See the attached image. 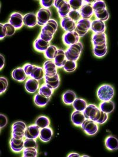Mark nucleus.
<instances>
[{"mask_svg": "<svg viewBox=\"0 0 118 157\" xmlns=\"http://www.w3.org/2000/svg\"><path fill=\"white\" fill-rule=\"evenodd\" d=\"M83 45L81 41L67 47L65 50V54L67 60L77 61L81 57Z\"/></svg>", "mask_w": 118, "mask_h": 157, "instance_id": "obj_1", "label": "nucleus"}, {"mask_svg": "<svg viewBox=\"0 0 118 157\" xmlns=\"http://www.w3.org/2000/svg\"><path fill=\"white\" fill-rule=\"evenodd\" d=\"M96 95L100 101H110L115 95L114 88L109 84H103L98 88Z\"/></svg>", "mask_w": 118, "mask_h": 157, "instance_id": "obj_2", "label": "nucleus"}, {"mask_svg": "<svg viewBox=\"0 0 118 157\" xmlns=\"http://www.w3.org/2000/svg\"><path fill=\"white\" fill-rule=\"evenodd\" d=\"M101 111L95 104H88L87 107L83 111V114L86 119L92 120L93 121L97 122L101 116Z\"/></svg>", "mask_w": 118, "mask_h": 157, "instance_id": "obj_3", "label": "nucleus"}, {"mask_svg": "<svg viewBox=\"0 0 118 157\" xmlns=\"http://www.w3.org/2000/svg\"><path fill=\"white\" fill-rule=\"evenodd\" d=\"M91 24V20L81 18L79 21L76 22V27L75 29V31L81 38L83 37L90 30Z\"/></svg>", "mask_w": 118, "mask_h": 157, "instance_id": "obj_4", "label": "nucleus"}, {"mask_svg": "<svg viewBox=\"0 0 118 157\" xmlns=\"http://www.w3.org/2000/svg\"><path fill=\"white\" fill-rule=\"evenodd\" d=\"M37 25L40 27H43L52 19V11L50 9L40 8L37 13Z\"/></svg>", "mask_w": 118, "mask_h": 157, "instance_id": "obj_5", "label": "nucleus"}, {"mask_svg": "<svg viewBox=\"0 0 118 157\" xmlns=\"http://www.w3.org/2000/svg\"><path fill=\"white\" fill-rule=\"evenodd\" d=\"M81 128L88 136L96 135L99 131V124L92 120L86 119L81 125Z\"/></svg>", "mask_w": 118, "mask_h": 157, "instance_id": "obj_6", "label": "nucleus"}, {"mask_svg": "<svg viewBox=\"0 0 118 157\" xmlns=\"http://www.w3.org/2000/svg\"><path fill=\"white\" fill-rule=\"evenodd\" d=\"M80 39L81 37L75 31L65 32L62 36L63 43L68 47L76 43L79 42Z\"/></svg>", "mask_w": 118, "mask_h": 157, "instance_id": "obj_7", "label": "nucleus"}, {"mask_svg": "<svg viewBox=\"0 0 118 157\" xmlns=\"http://www.w3.org/2000/svg\"><path fill=\"white\" fill-rule=\"evenodd\" d=\"M8 22L14 27L16 29H20L24 26V16L18 12L13 13L10 15Z\"/></svg>", "mask_w": 118, "mask_h": 157, "instance_id": "obj_8", "label": "nucleus"}, {"mask_svg": "<svg viewBox=\"0 0 118 157\" xmlns=\"http://www.w3.org/2000/svg\"><path fill=\"white\" fill-rule=\"evenodd\" d=\"M43 68L45 72V76L53 77L58 74V68L53 60H47L43 64Z\"/></svg>", "mask_w": 118, "mask_h": 157, "instance_id": "obj_9", "label": "nucleus"}, {"mask_svg": "<svg viewBox=\"0 0 118 157\" xmlns=\"http://www.w3.org/2000/svg\"><path fill=\"white\" fill-rule=\"evenodd\" d=\"M40 86V82L37 79L29 77L25 81L24 87L27 93L34 94L38 91Z\"/></svg>", "mask_w": 118, "mask_h": 157, "instance_id": "obj_10", "label": "nucleus"}, {"mask_svg": "<svg viewBox=\"0 0 118 157\" xmlns=\"http://www.w3.org/2000/svg\"><path fill=\"white\" fill-rule=\"evenodd\" d=\"M10 147L11 151L17 154L22 152L24 149V138L15 139L11 137L10 141Z\"/></svg>", "mask_w": 118, "mask_h": 157, "instance_id": "obj_11", "label": "nucleus"}, {"mask_svg": "<svg viewBox=\"0 0 118 157\" xmlns=\"http://www.w3.org/2000/svg\"><path fill=\"white\" fill-rule=\"evenodd\" d=\"M40 129H41L35 124L30 125L29 126H27L25 131L24 138L37 140L38 138H39Z\"/></svg>", "mask_w": 118, "mask_h": 157, "instance_id": "obj_12", "label": "nucleus"}, {"mask_svg": "<svg viewBox=\"0 0 118 157\" xmlns=\"http://www.w3.org/2000/svg\"><path fill=\"white\" fill-rule=\"evenodd\" d=\"M106 29V26L104 22L97 19H95L92 21L90 31L93 32V34L105 33Z\"/></svg>", "mask_w": 118, "mask_h": 157, "instance_id": "obj_13", "label": "nucleus"}, {"mask_svg": "<svg viewBox=\"0 0 118 157\" xmlns=\"http://www.w3.org/2000/svg\"><path fill=\"white\" fill-rule=\"evenodd\" d=\"M60 26L65 32L75 31L76 22L72 20L70 17H66L60 20Z\"/></svg>", "mask_w": 118, "mask_h": 157, "instance_id": "obj_14", "label": "nucleus"}, {"mask_svg": "<svg viewBox=\"0 0 118 157\" xmlns=\"http://www.w3.org/2000/svg\"><path fill=\"white\" fill-rule=\"evenodd\" d=\"M108 39L106 33L93 34L91 42L93 46H100L108 44Z\"/></svg>", "mask_w": 118, "mask_h": 157, "instance_id": "obj_15", "label": "nucleus"}, {"mask_svg": "<svg viewBox=\"0 0 118 157\" xmlns=\"http://www.w3.org/2000/svg\"><path fill=\"white\" fill-rule=\"evenodd\" d=\"M86 120L83 112L74 110L71 115V121L76 127H81L83 122Z\"/></svg>", "mask_w": 118, "mask_h": 157, "instance_id": "obj_16", "label": "nucleus"}, {"mask_svg": "<svg viewBox=\"0 0 118 157\" xmlns=\"http://www.w3.org/2000/svg\"><path fill=\"white\" fill-rule=\"evenodd\" d=\"M50 45V43L37 37L33 43V48L38 52L44 53Z\"/></svg>", "mask_w": 118, "mask_h": 157, "instance_id": "obj_17", "label": "nucleus"}, {"mask_svg": "<svg viewBox=\"0 0 118 157\" xmlns=\"http://www.w3.org/2000/svg\"><path fill=\"white\" fill-rule=\"evenodd\" d=\"M37 15L34 13H29L24 15V25L29 28L35 27L37 25Z\"/></svg>", "mask_w": 118, "mask_h": 157, "instance_id": "obj_18", "label": "nucleus"}, {"mask_svg": "<svg viewBox=\"0 0 118 157\" xmlns=\"http://www.w3.org/2000/svg\"><path fill=\"white\" fill-rule=\"evenodd\" d=\"M11 77L15 81L19 82L26 81L28 77L22 67H18L14 69L11 72Z\"/></svg>", "mask_w": 118, "mask_h": 157, "instance_id": "obj_19", "label": "nucleus"}, {"mask_svg": "<svg viewBox=\"0 0 118 157\" xmlns=\"http://www.w3.org/2000/svg\"><path fill=\"white\" fill-rule=\"evenodd\" d=\"M44 84L49 86L54 90L57 89L60 85V77L59 74L53 77H48L45 76L44 78Z\"/></svg>", "mask_w": 118, "mask_h": 157, "instance_id": "obj_20", "label": "nucleus"}, {"mask_svg": "<svg viewBox=\"0 0 118 157\" xmlns=\"http://www.w3.org/2000/svg\"><path fill=\"white\" fill-rule=\"evenodd\" d=\"M53 134V130L50 127L41 129L38 138L43 143H48L52 140Z\"/></svg>", "mask_w": 118, "mask_h": 157, "instance_id": "obj_21", "label": "nucleus"}, {"mask_svg": "<svg viewBox=\"0 0 118 157\" xmlns=\"http://www.w3.org/2000/svg\"><path fill=\"white\" fill-rule=\"evenodd\" d=\"M79 11L81 15V18L90 20V18H92V17L95 14V12L92 4H84Z\"/></svg>", "mask_w": 118, "mask_h": 157, "instance_id": "obj_22", "label": "nucleus"}, {"mask_svg": "<svg viewBox=\"0 0 118 157\" xmlns=\"http://www.w3.org/2000/svg\"><path fill=\"white\" fill-rule=\"evenodd\" d=\"M53 61L58 68H63L67 61L65 51L63 49L59 48L57 54Z\"/></svg>", "mask_w": 118, "mask_h": 157, "instance_id": "obj_23", "label": "nucleus"}, {"mask_svg": "<svg viewBox=\"0 0 118 157\" xmlns=\"http://www.w3.org/2000/svg\"><path fill=\"white\" fill-rule=\"evenodd\" d=\"M99 108L101 111L108 114L112 113L115 108V104L112 100L106 101H101L99 104Z\"/></svg>", "mask_w": 118, "mask_h": 157, "instance_id": "obj_24", "label": "nucleus"}, {"mask_svg": "<svg viewBox=\"0 0 118 157\" xmlns=\"http://www.w3.org/2000/svg\"><path fill=\"white\" fill-rule=\"evenodd\" d=\"M106 148L109 151L118 150V139L113 136H108L104 141Z\"/></svg>", "mask_w": 118, "mask_h": 157, "instance_id": "obj_25", "label": "nucleus"}, {"mask_svg": "<svg viewBox=\"0 0 118 157\" xmlns=\"http://www.w3.org/2000/svg\"><path fill=\"white\" fill-rule=\"evenodd\" d=\"M50 100V98L45 97L40 93L36 94L34 96V102L35 105L38 107L43 108L45 107L49 102Z\"/></svg>", "mask_w": 118, "mask_h": 157, "instance_id": "obj_26", "label": "nucleus"}, {"mask_svg": "<svg viewBox=\"0 0 118 157\" xmlns=\"http://www.w3.org/2000/svg\"><path fill=\"white\" fill-rule=\"evenodd\" d=\"M77 98L76 93L72 90H67L62 95V101L67 105H71Z\"/></svg>", "mask_w": 118, "mask_h": 157, "instance_id": "obj_27", "label": "nucleus"}, {"mask_svg": "<svg viewBox=\"0 0 118 157\" xmlns=\"http://www.w3.org/2000/svg\"><path fill=\"white\" fill-rule=\"evenodd\" d=\"M58 50L59 48L56 46L50 45L43 53L44 57L47 60H54L57 54Z\"/></svg>", "mask_w": 118, "mask_h": 157, "instance_id": "obj_28", "label": "nucleus"}, {"mask_svg": "<svg viewBox=\"0 0 118 157\" xmlns=\"http://www.w3.org/2000/svg\"><path fill=\"white\" fill-rule=\"evenodd\" d=\"M34 124L40 129L50 127V120L49 117L45 115H40L36 119Z\"/></svg>", "mask_w": 118, "mask_h": 157, "instance_id": "obj_29", "label": "nucleus"}, {"mask_svg": "<svg viewBox=\"0 0 118 157\" xmlns=\"http://www.w3.org/2000/svg\"><path fill=\"white\" fill-rule=\"evenodd\" d=\"M27 127V126L26 124L23 121H18L15 122L11 125V132L25 134Z\"/></svg>", "mask_w": 118, "mask_h": 157, "instance_id": "obj_30", "label": "nucleus"}, {"mask_svg": "<svg viewBox=\"0 0 118 157\" xmlns=\"http://www.w3.org/2000/svg\"><path fill=\"white\" fill-rule=\"evenodd\" d=\"M88 105L87 101L81 98H77L72 104V106L74 110L81 112H83L85 108L87 107Z\"/></svg>", "mask_w": 118, "mask_h": 157, "instance_id": "obj_31", "label": "nucleus"}, {"mask_svg": "<svg viewBox=\"0 0 118 157\" xmlns=\"http://www.w3.org/2000/svg\"><path fill=\"white\" fill-rule=\"evenodd\" d=\"M44 77L45 72L43 68L36 65V67L34 68L33 71L32 72L30 77L37 79L38 81H40L41 79H44Z\"/></svg>", "mask_w": 118, "mask_h": 157, "instance_id": "obj_32", "label": "nucleus"}, {"mask_svg": "<svg viewBox=\"0 0 118 157\" xmlns=\"http://www.w3.org/2000/svg\"><path fill=\"white\" fill-rule=\"evenodd\" d=\"M71 10H72L71 7L69 5L67 1L61 7L59 8L58 10H57L59 18L62 19L63 18L68 17V15L69 14L70 11H71Z\"/></svg>", "mask_w": 118, "mask_h": 157, "instance_id": "obj_33", "label": "nucleus"}, {"mask_svg": "<svg viewBox=\"0 0 118 157\" xmlns=\"http://www.w3.org/2000/svg\"><path fill=\"white\" fill-rule=\"evenodd\" d=\"M92 6L94 10L95 13H98L107 9L106 4L103 0L93 1L92 4Z\"/></svg>", "mask_w": 118, "mask_h": 157, "instance_id": "obj_34", "label": "nucleus"}, {"mask_svg": "<svg viewBox=\"0 0 118 157\" xmlns=\"http://www.w3.org/2000/svg\"><path fill=\"white\" fill-rule=\"evenodd\" d=\"M54 90L50 88L49 86L46 85L45 84H43L40 86V88L38 91V93L40 94L44 95L45 97L51 98L52 95H53Z\"/></svg>", "mask_w": 118, "mask_h": 157, "instance_id": "obj_35", "label": "nucleus"}, {"mask_svg": "<svg viewBox=\"0 0 118 157\" xmlns=\"http://www.w3.org/2000/svg\"><path fill=\"white\" fill-rule=\"evenodd\" d=\"M77 67V61H74L71 60H67L66 62L64 65L63 69V70L66 72L71 73L73 72L76 71Z\"/></svg>", "mask_w": 118, "mask_h": 157, "instance_id": "obj_36", "label": "nucleus"}, {"mask_svg": "<svg viewBox=\"0 0 118 157\" xmlns=\"http://www.w3.org/2000/svg\"><path fill=\"white\" fill-rule=\"evenodd\" d=\"M38 149L34 148H24L22 152V157H37L38 156Z\"/></svg>", "mask_w": 118, "mask_h": 157, "instance_id": "obj_37", "label": "nucleus"}, {"mask_svg": "<svg viewBox=\"0 0 118 157\" xmlns=\"http://www.w3.org/2000/svg\"><path fill=\"white\" fill-rule=\"evenodd\" d=\"M95 17L96 19H97L99 20H100L102 21H107L110 17V14L109 13V11L108 10H104L98 13H95Z\"/></svg>", "mask_w": 118, "mask_h": 157, "instance_id": "obj_38", "label": "nucleus"}, {"mask_svg": "<svg viewBox=\"0 0 118 157\" xmlns=\"http://www.w3.org/2000/svg\"><path fill=\"white\" fill-rule=\"evenodd\" d=\"M54 36V35L50 33H49V32L44 30L43 29H41V31H40L38 37L46 41H48V42L50 43L53 39Z\"/></svg>", "mask_w": 118, "mask_h": 157, "instance_id": "obj_39", "label": "nucleus"}, {"mask_svg": "<svg viewBox=\"0 0 118 157\" xmlns=\"http://www.w3.org/2000/svg\"><path fill=\"white\" fill-rule=\"evenodd\" d=\"M92 52L93 55L97 58H103L108 53V45L103 48L97 49L93 47Z\"/></svg>", "mask_w": 118, "mask_h": 157, "instance_id": "obj_40", "label": "nucleus"}, {"mask_svg": "<svg viewBox=\"0 0 118 157\" xmlns=\"http://www.w3.org/2000/svg\"><path fill=\"white\" fill-rule=\"evenodd\" d=\"M68 2L72 10H79L84 5V2L82 0H70L68 1Z\"/></svg>", "mask_w": 118, "mask_h": 157, "instance_id": "obj_41", "label": "nucleus"}, {"mask_svg": "<svg viewBox=\"0 0 118 157\" xmlns=\"http://www.w3.org/2000/svg\"><path fill=\"white\" fill-rule=\"evenodd\" d=\"M34 148L38 149V144L36 140L24 138V148Z\"/></svg>", "mask_w": 118, "mask_h": 157, "instance_id": "obj_42", "label": "nucleus"}, {"mask_svg": "<svg viewBox=\"0 0 118 157\" xmlns=\"http://www.w3.org/2000/svg\"><path fill=\"white\" fill-rule=\"evenodd\" d=\"M68 17H70L74 21L77 22L79 21L81 18V15L79 10H71L69 14L68 15Z\"/></svg>", "mask_w": 118, "mask_h": 157, "instance_id": "obj_43", "label": "nucleus"}, {"mask_svg": "<svg viewBox=\"0 0 118 157\" xmlns=\"http://www.w3.org/2000/svg\"><path fill=\"white\" fill-rule=\"evenodd\" d=\"M0 82H1V91L0 94L2 95V94L5 93L7 91L8 86V81L7 79L4 77H0Z\"/></svg>", "mask_w": 118, "mask_h": 157, "instance_id": "obj_44", "label": "nucleus"}, {"mask_svg": "<svg viewBox=\"0 0 118 157\" xmlns=\"http://www.w3.org/2000/svg\"><path fill=\"white\" fill-rule=\"evenodd\" d=\"M36 67V65L31 64L30 63H26L23 65L22 68L24 70L25 72L26 73L27 75L30 77L32 72L33 71L34 68Z\"/></svg>", "mask_w": 118, "mask_h": 157, "instance_id": "obj_45", "label": "nucleus"}, {"mask_svg": "<svg viewBox=\"0 0 118 157\" xmlns=\"http://www.w3.org/2000/svg\"><path fill=\"white\" fill-rule=\"evenodd\" d=\"M4 25L7 30V36H13L17 30L16 29H15L14 27H13L9 22H6V23L4 24Z\"/></svg>", "mask_w": 118, "mask_h": 157, "instance_id": "obj_46", "label": "nucleus"}, {"mask_svg": "<svg viewBox=\"0 0 118 157\" xmlns=\"http://www.w3.org/2000/svg\"><path fill=\"white\" fill-rule=\"evenodd\" d=\"M40 4L41 8H44L46 9H49L54 5V1H47V0H41L40 1Z\"/></svg>", "mask_w": 118, "mask_h": 157, "instance_id": "obj_47", "label": "nucleus"}, {"mask_svg": "<svg viewBox=\"0 0 118 157\" xmlns=\"http://www.w3.org/2000/svg\"><path fill=\"white\" fill-rule=\"evenodd\" d=\"M109 118V114L103 113V112H101V116L100 117V118L99 119V120L96 122L99 125H103L104 123H106L108 120Z\"/></svg>", "mask_w": 118, "mask_h": 157, "instance_id": "obj_48", "label": "nucleus"}, {"mask_svg": "<svg viewBox=\"0 0 118 157\" xmlns=\"http://www.w3.org/2000/svg\"><path fill=\"white\" fill-rule=\"evenodd\" d=\"M8 124L7 117L5 115L0 114V128H4Z\"/></svg>", "mask_w": 118, "mask_h": 157, "instance_id": "obj_49", "label": "nucleus"}, {"mask_svg": "<svg viewBox=\"0 0 118 157\" xmlns=\"http://www.w3.org/2000/svg\"><path fill=\"white\" fill-rule=\"evenodd\" d=\"M0 27H1V34H0V40H2L6 36H7V30L6 27H4V24L1 23L0 24Z\"/></svg>", "mask_w": 118, "mask_h": 157, "instance_id": "obj_50", "label": "nucleus"}, {"mask_svg": "<svg viewBox=\"0 0 118 157\" xmlns=\"http://www.w3.org/2000/svg\"><path fill=\"white\" fill-rule=\"evenodd\" d=\"M67 1L65 0H55L54 1V5L53 6L58 10L59 8L61 7L64 4H65Z\"/></svg>", "mask_w": 118, "mask_h": 157, "instance_id": "obj_51", "label": "nucleus"}, {"mask_svg": "<svg viewBox=\"0 0 118 157\" xmlns=\"http://www.w3.org/2000/svg\"><path fill=\"white\" fill-rule=\"evenodd\" d=\"M11 137L14 138L15 139H24V134L17 133V132H11Z\"/></svg>", "mask_w": 118, "mask_h": 157, "instance_id": "obj_52", "label": "nucleus"}, {"mask_svg": "<svg viewBox=\"0 0 118 157\" xmlns=\"http://www.w3.org/2000/svg\"><path fill=\"white\" fill-rule=\"evenodd\" d=\"M0 57L1 58V66H0V70H2V68L4 67V65H5V58L2 54L0 55Z\"/></svg>", "mask_w": 118, "mask_h": 157, "instance_id": "obj_53", "label": "nucleus"}, {"mask_svg": "<svg viewBox=\"0 0 118 157\" xmlns=\"http://www.w3.org/2000/svg\"><path fill=\"white\" fill-rule=\"evenodd\" d=\"M68 157H81L80 154H79L78 153H76V152H72V153H70L69 154V155H68Z\"/></svg>", "mask_w": 118, "mask_h": 157, "instance_id": "obj_54", "label": "nucleus"}, {"mask_svg": "<svg viewBox=\"0 0 118 157\" xmlns=\"http://www.w3.org/2000/svg\"><path fill=\"white\" fill-rule=\"evenodd\" d=\"M83 2H84V4H92L93 1L85 0V1H83Z\"/></svg>", "mask_w": 118, "mask_h": 157, "instance_id": "obj_55", "label": "nucleus"}, {"mask_svg": "<svg viewBox=\"0 0 118 157\" xmlns=\"http://www.w3.org/2000/svg\"><path fill=\"white\" fill-rule=\"evenodd\" d=\"M82 157H88V155H83Z\"/></svg>", "mask_w": 118, "mask_h": 157, "instance_id": "obj_56", "label": "nucleus"}]
</instances>
